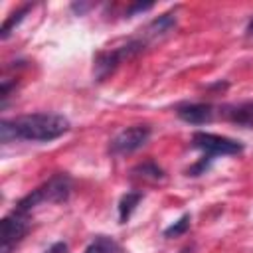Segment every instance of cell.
Returning <instances> with one entry per match:
<instances>
[{"mask_svg":"<svg viewBox=\"0 0 253 253\" xmlns=\"http://www.w3.org/2000/svg\"><path fill=\"white\" fill-rule=\"evenodd\" d=\"M144 47H146V43L140 38H136V40L126 42L125 45L99 51L93 59V77H95V81H105L125 59H130V57L142 53Z\"/></svg>","mask_w":253,"mask_h":253,"instance_id":"3","label":"cell"},{"mask_svg":"<svg viewBox=\"0 0 253 253\" xmlns=\"http://www.w3.org/2000/svg\"><path fill=\"white\" fill-rule=\"evenodd\" d=\"M142 200V194L140 192H126L121 202H119V221L121 223H126V219L132 215V211L136 210V206L140 204Z\"/></svg>","mask_w":253,"mask_h":253,"instance_id":"10","label":"cell"},{"mask_svg":"<svg viewBox=\"0 0 253 253\" xmlns=\"http://www.w3.org/2000/svg\"><path fill=\"white\" fill-rule=\"evenodd\" d=\"M245 36H247V38H253V18L249 20V24H247V28H245Z\"/></svg>","mask_w":253,"mask_h":253,"instance_id":"17","label":"cell"},{"mask_svg":"<svg viewBox=\"0 0 253 253\" xmlns=\"http://www.w3.org/2000/svg\"><path fill=\"white\" fill-rule=\"evenodd\" d=\"M225 117L237 125L243 126H253V103H243V105H235V107H227L225 109Z\"/></svg>","mask_w":253,"mask_h":253,"instance_id":"9","label":"cell"},{"mask_svg":"<svg viewBox=\"0 0 253 253\" xmlns=\"http://www.w3.org/2000/svg\"><path fill=\"white\" fill-rule=\"evenodd\" d=\"M150 138V126L146 125H134L125 130H121L109 144L111 154H130L138 148H142Z\"/></svg>","mask_w":253,"mask_h":253,"instance_id":"6","label":"cell"},{"mask_svg":"<svg viewBox=\"0 0 253 253\" xmlns=\"http://www.w3.org/2000/svg\"><path fill=\"white\" fill-rule=\"evenodd\" d=\"M188 229H190V215L184 213L178 221H174L172 225H168V227L164 229V237H168V239H172V237H180V235H184Z\"/></svg>","mask_w":253,"mask_h":253,"instance_id":"14","label":"cell"},{"mask_svg":"<svg viewBox=\"0 0 253 253\" xmlns=\"http://www.w3.org/2000/svg\"><path fill=\"white\" fill-rule=\"evenodd\" d=\"M132 174L142 176V178H150V180H160V178H164V170H162L156 162H152V160L134 166V168H132Z\"/></svg>","mask_w":253,"mask_h":253,"instance_id":"13","label":"cell"},{"mask_svg":"<svg viewBox=\"0 0 253 253\" xmlns=\"http://www.w3.org/2000/svg\"><path fill=\"white\" fill-rule=\"evenodd\" d=\"M32 10V4H24V6H20L18 10H14L8 18H6V22L2 24V30H0V38L2 40H8L10 38V34L16 30V26L26 18V14Z\"/></svg>","mask_w":253,"mask_h":253,"instance_id":"12","label":"cell"},{"mask_svg":"<svg viewBox=\"0 0 253 253\" xmlns=\"http://www.w3.org/2000/svg\"><path fill=\"white\" fill-rule=\"evenodd\" d=\"M154 4L152 2H146V4H142V2H136V4H132L128 10H126V16L130 18V16H134V14H138V12H146V10H150Z\"/></svg>","mask_w":253,"mask_h":253,"instance_id":"15","label":"cell"},{"mask_svg":"<svg viewBox=\"0 0 253 253\" xmlns=\"http://www.w3.org/2000/svg\"><path fill=\"white\" fill-rule=\"evenodd\" d=\"M69 130V121L55 113H34L16 119H4L0 123V140H28V142H49Z\"/></svg>","mask_w":253,"mask_h":253,"instance_id":"1","label":"cell"},{"mask_svg":"<svg viewBox=\"0 0 253 253\" xmlns=\"http://www.w3.org/2000/svg\"><path fill=\"white\" fill-rule=\"evenodd\" d=\"M176 115L190 125H206L213 119V107L208 103H188L180 105Z\"/></svg>","mask_w":253,"mask_h":253,"instance_id":"8","label":"cell"},{"mask_svg":"<svg viewBox=\"0 0 253 253\" xmlns=\"http://www.w3.org/2000/svg\"><path fill=\"white\" fill-rule=\"evenodd\" d=\"M69 194H71V178L67 174L59 172V174L51 176L47 182H43L42 186H38L36 190H32L30 194H26L16 204L14 211L28 215L40 204H61V202H67Z\"/></svg>","mask_w":253,"mask_h":253,"instance_id":"2","label":"cell"},{"mask_svg":"<svg viewBox=\"0 0 253 253\" xmlns=\"http://www.w3.org/2000/svg\"><path fill=\"white\" fill-rule=\"evenodd\" d=\"M30 231V219L26 213H18V211H10L8 215L2 217L0 221V253H12V249L26 237V233Z\"/></svg>","mask_w":253,"mask_h":253,"instance_id":"5","label":"cell"},{"mask_svg":"<svg viewBox=\"0 0 253 253\" xmlns=\"http://www.w3.org/2000/svg\"><path fill=\"white\" fill-rule=\"evenodd\" d=\"M83 253H121V245H119L113 237L97 235V237L85 247Z\"/></svg>","mask_w":253,"mask_h":253,"instance_id":"11","label":"cell"},{"mask_svg":"<svg viewBox=\"0 0 253 253\" xmlns=\"http://www.w3.org/2000/svg\"><path fill=\"white\" fill-rule=\"evenodd\" d=\"M192 144L200 150L206 152V156L213 158V156H231V154H239L243 150V144L227 138V136H219V134H211V132H194L192 134Z\"/></svg>","mask_w":253,"mask_h":253,"instance_id":"4","label":"cell"},{"mask_svg":"<svg viewBox=\"0 0 253 253\" xmlns=\"http://www.w3.org/2000/svg\"><path fill=\"white\" fill-rule=\"evenodd\" d=\"M174 28H176V10H170V12L160 14L158 18H154V20L144 28V34H142L140 40L148 45V42H156V40L168 36Z\"/></svg>","mask_w":253,"mask_h":253,"instance_id":"7","label":"cell"},{"mask_svg":"<svg viewBox=\"0 0 253 253\" xmlns=\"http://www.w3.org/2000/svg\"><path fill=\"white\" fill-rule=\"evenodd\" d=\"M43 253H67V243L57 241V243H53L49 249H45Z\"/></svg>","mask_w":253,"mask_h":253,"instance_id":"16","label":"cell"}]
</instances>
